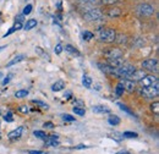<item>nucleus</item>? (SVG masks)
Here are the masks:
<instances>
[{
	"label": "nucleus",
	"instance_id": "nucleus-2",
	"mask_svg": "<svg viewBox=\"0 0 159 154\" xmlns=\"http://www.w3.org/2000/svg\"><path fill=\"white\" fill-rule=\"evenodd\" d=\"M115 38H116V33H115V29L113 28H104L99 31V39L102 42L111 43L115 40Z\"/></svg>",
	"mask_w": 159,
	"mask_h": 154
},
{
	"label": "nucleus",
	"instance_id": "nucleus-38",
	"mask_svg": "<svg viewBox=\"0 0 159 154\" xmlns=\"http://www.w3.org/2000/svg\"><path fill=\"white\" fill-rule=\"evenodd\" d=\"M14 27H15V29H16V31H17V29H21V28H22V23H21V22H16Z\"/></svg>",
	"mask_w": 159,
	"mask_h": 154
},
{
	"label": "nucleus",
	"instance_id": "nucleus-20",
	"mask_svg": "<svg viewBox=\"0 0 159 154\" xmlns=\"http://www.w3.org/2000/svg\"><path fill=\"white\" fill-rule=\"evenodd\" d=\"M124 86H122V82H119L118 83V86H116V88H115V93H116V96L118 97H121L122 96V93H124Z\"/></svg>",
	"mask_w": 159,
	"mask_h": 154
},
{
	"label": "nucleus",
	"instance_id": "nucleus-1",
	"mask_svg": "<svg viewBox=\"0 0 159 154\" xmlns=\"http://www.w3.org/2000/svg\"><path fill=\"white\" fill-rule=\"evenodd\" d=\"M135 70H136L135 66H132L130 64H121L119 67H116L114 70V75L119 77H124V78H129L134 74Z\"/></svg>",
	"mask_w": 159,
	"mask_h": 154
},
{
	"label": "nucleus",
	"instance_id": "nucleus-45",
	"mask_svg": "<svg viewBox=\"0 0 159 154\" xmlns=\"http://www.w3.org/2000/svg\"><path fill=\"white\" fill-rule=\"evenodd\" d=\"M0 115H1V113H0Z\"/></svg>",
	"mask_w": 159,
	"mask_h": 154
},
{
	"label": "nucleus",
	"instance_id": "nucleus-17",
	"mask_svg": "<svg viewBox=\"0 0 159 154\" xmlns=\"http://www.w3.org/2000/svg\"><path fill=\"white\" fill-rule=\"evenodd\" d=\"M36 26H37V20L31 19L26 22V25H25V29H26V31H30V29H32V28L36 27Z\"/></svg>",
	"mask_w": 159,
	"mask_h": 154
},
{
	"label": "nucleus",
	"instance_id": "nucleus-5",
	"mask_svg": "<svg viewBox=\"0 0 159 154\" xmlns=\"http://www.w3.org/2000/svg\"><path fill=\"white\" fill-rule=\"evenodd\" d=\"M104 55L108 60H114V59H122L124 53L118 48H108V50L104 53Z\"/></svg>",
	"mask_w": 159,
	"mask_h": 154
},
{
	"label": "nucleus",
	"instance_id": "nucleus-30",
	"mask_svg": "<svg viewBox=\"0 0 159 154\" xmlns=\"http://www.w3.org/2000/svg\"><path fill=\"white\" fill-rule=\"evenodd\" d=\"M120 0H102V2L104 4V5H114V4H116V2H119Z\"/></svg>",
	"mask_w": 159,
	"mask_h": 154
},
{
	"label": "nucleus",
	"instance_id": "nucleus-27",
	"mask_svg": "<svg viewBox=\"0 0 159 154\" xmlns=\"http://www.w3.org/2000/svg\"><path fill=\"white\" fill-rule=\"evenodd\" d=\"M32 103H33V104L39 105V106H42L43 109H49V105H48V104H45V103H43V102H39V100H32Z\"/></svg>",
	"mask_w": 159,
	"mask_h": 154
},
{
	"label": "nucleus",
	"instance_id": "nucleus-23",
	"mask_svg": "<svg viewBox=\"0 0 159 154\" xmlns=\"http://www.w3.org/2000/svg\"><path fill=\"white\" fill-rule=\"evenodd\" d=\"M93 37H94L93 33H91V32H88V31H84V32L82 33V38L84 39V40H91Z\"/></svg>",
	"mask_w": 159,
	"mask_h": 154
},
{
	"label": "nucleus",
	"instance_id": "nucleus-15",
	"mask_svg": "<svg viewBox=\"0 0 159 154\" xmlns=\"http://www.w3.org/2000/svg\"><path fill=\"white\" fill-rule=\"evenodd\" d=\"M62 88H65V82H64V81H57V82L52 86V89H53L54 92H59Z\"/></svg>",
	"mask_w": 159,
	"mask_h": 154
},
{
	"label": "nucleus",
	"instance_id": "nucleus-32",
	"mask_svg": "<svg viewBox=\"0 0 159 154\" xmlns=\"http://www.w3.org/2000/svg\"><path fill=\"white\" fill-rule=\"evenodd\" d=\"M4 120H5V121H7V122H12V121H14V119H12V114H11V113H7L6 115L4 116Z\"/></svg>",
	"mask_w": 159,
	"mask_h": 154
},
{
	"label": "nucleus",
	"instance_id": "nucleus-18",
	"mask_svg": "<svg viewBox=\"0 0 159 154\" xmlns=\"http://www.w3.org/2000/svg\"><path fill=\"white\" fill-rule=\"evenodd\" d=\"M82 83H83V86L86 88H89L92 86V78L89 76H87V75H84V76L82 77Z\"/></svg>",
	"mask_w": 159,
	"mask_h": 154
},
{
	"label": "nucleus",
	"instance_id": "nucleus-26",
	"mask_svg": "<svg viewBox=\"0 0 159 154\" xmlns=\"http://www.w3.org/2000/svg\"><path fill=\"white\" fill-rule=\"evenodd\" d=\"M33 135L36 136V137H38V138H42V139H45V138H47L45 132H43V131H34Z\"/></svg>",
	"mask_w": 159,
	"mask_h": 154
},
{
	"label": "nucleus",
	"instance_id": "nucleus-43",
	"mask_svg": "<svg viewBox=\"0 0 159 154\" xmlns=\"http://www.w3.org/2000/svg\"><path fill=\"white\" fill-rule=\"evenodd\" d=\"M71 96H72V94H71V92H66V93H65V96H64V98L70 99V98H71Z\"/></svg>",
	"mask_w": 159,
	"mask_h": 154
},
{
	"label": "nucleus",
	"instance_id": "nucleus-40",
	"mask_svg": "<svg viewBox=\"0 0 159 154\" xmlns=\"http://www.w3.org/2000/svg\"><path fill=\"white\" fill-rule=\"evenodd\" d=\"M19 110H20L21 113H27V111H28L27 106H20V109H19Z\"/></svg>",
	"mask_w": 159,
	"mask_h": 154
},
{
	"label": "nucleus",
	"instance_id": "nucleus-16",
	"mask_svg": "<svg viewBox=\"0 0 159 154\" xmlns=\"http://www.w3.org/2000/svg\"><path fill=\"white\" fill-rule=\"evenodd\" d=\"M25 58H26V57H25L23 54H20V55H16V57H15V58L12 59L11 61H9V62H7V65H6V66H7V67H10V66H12V65H15V64H17V62H20V61H22V60H23Z\"/></svg>",
	"mask_w": 159,
	"mask_h": 154
},
{
	"label": "nucleus",
	"instance_id": "nucleus-37",
	"mask_svg": "<svg viewBox=\"0 0 159 154\" xmlns=\"http://www.w3.org/2000/svg\"><path fill=\"white\" fill-rule=\"evenodd\" d=\"M44 127H48V129H53V127H54V124H53V122H45V124H44Z\"/></svg>",
	"mask_w": 159,
	"mask_h": 154
},
{
	"label": "nucleus",
	"instance_id": "nucleus-13",
	"mask_svg": "<svg viewBox=\"0 0 159 154\" xmlns=\"http://www.w3.org/2000/svg\"><path fill=\"white\" fill-rule=\"evenodd\" d=\"M107 14H108L109 17H118V16L121 15V9H119V7H110V9H108Z\"/></svg>",
	"mask_w": 159,
	"mask_h": 154
},
{
	"label": "nucleus",
	"instance_id": "nucleus-24",
	"mask_svg": "<svg viewBox=\"0 0 159 154\" xmlns=\"http://www.w3.org/2000/svg\"><path fill=\"white\" fill-rule=\"evenodd\" d=\"M151 109H152V111H153L156 115H158L159 114V103L158 102H154V103L151 105Z\"/></svg>",
	"mask_w": 159,
	"mask_h": 154
},
{
	"label": "nucleus",
	"instance_id": "nucleus-3",
	"mask_svg": "<svg viewBox=\"0 0 159 154\" xmlns=\"http://www.w3.org/2000/svg\"><path fill=\"white\" fill-rule=\"evenodd\" d=\"M159 93V83H156L153 86H149V87H143L142 88V96L147 99H151V98H154L157 97Z\"/></svg>",
	"mask_w": 159,
	"mask_h": 154
},
{
	"label": "nucleus",
	"instance_id": "nucleus-34",
	"mask_svg": "<svg viewBox=\"0 0 159 154\" xmlns=\"http://www.w3.org/2000/svg\"><path fill=\"white\" fill-rule=\"evenodd\" d=\"M11 77H12V74H10V75H7V76L5 77V79L2 81V84H7V83L10 82V79H11Z\"/></svg>",
	"mask_w": 159,
	"mask_h": 154
},
{
	"label": "nucleus",
	"instance_id": "nucleus-28",
	"mask_svg": "<svg viewBox=\"0 0 159 154\" xmlns=\"http://www.w3.org/2000/svg\"><path fill=\"white\" fill-rule=\"evenodd\" d=\"M31 11H32V5L28 4V5L25 6V9H23V14H22V15H30Z\"/></svg>",
	"mask_w": 159,
	"mask_h": 154
},
{
	"label": "nucleus",
	"instance_id": "nucleus-44",
	"mask_svg": "<svg viewBox=\"0 0 159 154\" xmlns=\"http://www.w3.org/2000/svg\"><path fill=\"white\" fill-rule=\"evenodd\" d=\"M116 154H131L130 152H127V151H121V152H118Z\"/></svg>",
	"mask_w": 159,
	"mask_h": 154
},
{
	"label": "nucleus",
	"instance_id": "nucleus-39",
	"mask_svg": "<svg viewBox=\"0 0 159 154\" xmlns=\"http://www.w3.org/2000/svg\"><path fill=\"white\" fill-rule=\"evenodd\" d=\"M23 16H25V15H17L15 20H16L17 22H21V23H22V21H23Z\"/></svg>",
	"mask_w": 159,
	"mask_h": 154
},
{
	"label": "nucleus",
	"instance_id": "nucleus-33",
	"mask_svg": "<svg viewBox=\"0 0 159 154\" xmlns=\"http://www.w3.org/2000/svg\"><path fill=\"white\" fill-rule=\"evenodd\" d=\"M62 120H65V121H75V117L69 115V114H65V115H62Z\"/></svg>",
	"mask_w": 159,
	"mask_h": 154
},
{
	"label": "nucleus",
	"instance_id": "nucleus-11",
	"mask_svg": "<svg viewBox=\"0 0 159 154\" xmlns=\"http://www.w3.org/2000/svg\"><path fill=\"white\" fill-rule=\"evenodd\" d=\"M92 110L94 113H97V114H108V113H110V109L108 106H104V105H96V106L92 108Z\"/></svg>",
	"mask_w": 159,
	"mask_h": 154
},
{
	"label": "nucleus",
	"instance_id": "nucleus-31",
	"mask_svg": "<svg viewBox=\"0 0 159 154\" xmlns=\"http://www.w3.org/2000/svg\"><path fill=\"white\" fill-rule=\"evenodd\" d=\"M119 106L121 108V110H124V111H126L127 114H130V115H134V113L131 111V110H129V108L126 106V105H124V104H119Z\"/></svg>",
	"mask_w": 159,
	"mask_h": 154
},
{
	"label": "nucleus",
	"instance_id": "nucleus-8",
	"mask_svg": "<svg viewBox=\"0 0 159 154\" xmlns=\"http://www.w3.org/2000/svg\"><path fill=\"white\" fill-rule=\"evenodd\" d=\"M139 83L143 87H149V86H153L156 83H158V78L156 76H152V75H146L142 79H139Z\"/></svg>",
	"mask_w": 159,
	"mask_h": 154
},
{
	"label": "nucleus",
	"instance_id": "nucleus-6",
	"mask_svg": "<svg viewBox=\"0 0 159 154\" xmlns=\"http://www.w3.org/2000/svg\"><path fill=\"white\" fill-rule=\"evenodd\" d=\"M103 17V14L99 9H92L89 11H87L84 14V19L88 20V21H97Z\"/></svg>",
	"mask_w": 159,
	"mask_h": 154
},
{
	"label": "nucleus",
	"instance_id": "nucleus-12",
	"mask_svg": "<svg viewBox=\"0 0 159 154\" xmlns=\"http://www.w3.org/2000/svg\"><path fill=\"white\" fill-rule=\"evenodd\" d=\"M22 132H23V127L20 126V127H17L16 130H14V131H11V132L9 134V138H10V139L20 138L21 136H22Z\"/></svg>",
	"mask_w": 159,
	"mask_h": 154
},
{
	"label": "nucleus",
	"instance_id": "nucleus-29",
	"mask_svg": "<svg viewBox=\"0 0 159 154\" xmlns=\"http://www.w3.org/2000/svg\"><path fill=\"white\" fill-rule=\"evenodd\" d=\"M74 106H79V108H83L84 106V103L80 99H75L74 100Z\"/></svg>",
	"mask_w": 159,
	"mask_h": 154
},
{
	"label": "nucleus",
	"instance_id": "nucleus-21",
	"mask_svg": "<svg viewBox=\"0 0 159 154\" xmlns=\"http://www.w3.org/2000/svg\"><path fill=\"white\" fill-rule=\"evenodd\" d=\"M72 111H74L76 115H80V116H83L86 114L84 108H79V106H74V108H72Z\"/></svg>",
	"mask_w": 159,
	"mask_h": 154
},
{
	"label": "nucleus",
	"instance_id": "nucleus-10",
	"mask_svg": "<svg viewBox=\"0 0 159 154\" xmlns=\"http://www.w3.org/2000/svg\"><path fill=\"white\" fill-rule=\"evenodd\" d=\"M122 86H124V89H126V91L130 92V93L135 91V83H134V81H131V79H129V78L124 79Z\"/></svg>",
	"mask_w": 159,
	"mask_h": 154
},
{
	"label": "nucleus",
	"instance_id": "nucleus-7",
	"mask_svg": "<svg viewBox=\"0 0 159 154\" xmlns=\"http://www.w3.org/2000/svg\"><path fill=\"white\" fill-rule=\"evenodd\" d=\"M139 12L143 16H151L154 14V7L149 4H141L139 7H137Z\"/></svg>",
	"mask_w": 159,
	"mask_h": 154
},
{
	"label": "nucleus",
	"instance_id": "nucleus-25",
	"mask_svg": "<svg viewBox=\"0 0 159 154\" xmlns=\"http://www.w3.org/2000/svg\"><path fill=\"white\" fill-rule=\"evenodd\" d=\"M137 136L139 135L136 132H131V131H126L122 134V137H127V138H136Z\"/></svg>",
	"mask_w": 159,
	"mask_h": 154
},
{
	"label": "nucleus",
	"instance_id": "nucleus-36",
	"mask_svg": "<svg viewBox=\"0 0 159 154\" xmlns=\"http://www.w3.org/2000/svg\"><path fill=\"white\" fill-rule=\"evenodd\" d=\"M61 52H62V45H61V44H58V45L55 47V53H57V54H60Z\"/></svg>",
	"mask_w": 159,
	"mask_h": 154
},
{
	"label": "nucleus",
	"instance_id": "nucleus-4",
	"mask_svg": "<svg viewBox=\"0 0 159 154\" xmlns=\"http://www.w3.org/2000/svg\"><path fill=\"white\" fill-rule=\"evenodd\" d=\"M142 67L151 72H157L158 71V60L157 59H147L143 61Z\"/></svg>",
	"mask_w": 159,
	"mask_h": 154
},
{
	"label": "nucleus",
	"instance_id": "nucleus-19",
	"mask_svg": "<svg viewBox=\"0 0 159 154\" xmlns=\"http://www.w3.org/2000/svg\"><path fill=\"white\" fill-rule=\"evenodd\" d=\"M108 121H109V124H110V125L116 126V125H119L120 124V117H118L116 115H111V116H109Z\"/></svg>",
	"mask_w": 159,
	"mask_h": 154
},
{
	"label": "nucleus",
	"instance_id": "nucleus-9",
	"mask_svg": "<svg viewBox=\"0 0 159 154\" xmlns=\"http://www.w3.org/2000/svg\"><path fill=\"white\" fill-rule=\"evenodd\" d=\"M144 76H146V72L143 70H135L134 74L129 77V79H131V81H139Z\"/></svg>",
	"mask_w": 159,
	"mask_h": 154
},
{
	"label": "nucleus",
	"instance_id": "nucleus-41",
	"mask_svg": "<svg viewBox=\"0 0 159 154\" xmlns=\"http://www.w3.org/2000/svg\"><path fill=\"white\" fill-rule=\"evenodd\" d=\"M30 154H44V152H39V151H30Z\"/></svg>",
	"mask_w": 159,
	"mask_h": 154
},
{
	"label": "nucleus",
	"instance_id": "nucleus-22",
	"mask_svg": "<svg viewBox=\"0 0 159 154\" xmlns=\"http://www.w3.org/2000/svg\"><path fill=\"white\" fill-rule=\"evenodd\" d=\"M28 96V91H26V89H21V91H17L16 93H15V97L16 98H25V97Z\"/></svg>",
	"mask_w": 159,
	"mask_h": 154
},
{
	"label": "nucleus",
	"instance_id": "nucleus-35",
	"mask_svg": "<svg viewBox=\"0 0 159 154\" xmlns=\"http://www.w3.org/2000/svg\"><path fill=\"white\" fill-rule=\"evenodd\" d=\"M15 31H16V29H15V27H11V28H10V29H9V31H7V32H6V33H5V34H4V37H5V38H6V37H7V36H10V34H11V33H14V32H15Z\"/></svg>",
	"mask_w": 159,
	"mask_h": 154
},
{
	"label": "nucleus",
	"instance_id": "nucleus-42",
	"mask_svg": "<svg viewBox=\"0 0 159 154\" xmlns=\"http://www.w3.org/2000/svg\"><path fill=\"white\" fill-rule=\"evenodd\" d=\"M76 149H83V148H89L88 146H83V144H80V146H77V147H75Z\"/></svg>",
	"mask_w": 159,
	"mask_h": 154
},
{
	"label": "nucleus",
	"instance_id": "nucleus-14",
	"mask_svg": "<svg viewBox=\"0 0 159 154\" xmlns=\"http://www.w3.org/2000/svg\"><path fill=\"white\" fill-rule=\"evenodd\" d=\"M69 54H71V55H74V57H80L81 54H80V52L75 48V47H72V45H70V44H67V45H65V48H64Z\"/></svg>",
	"mask_w": 159,
	"mask_h": 154
}]
</instances>
